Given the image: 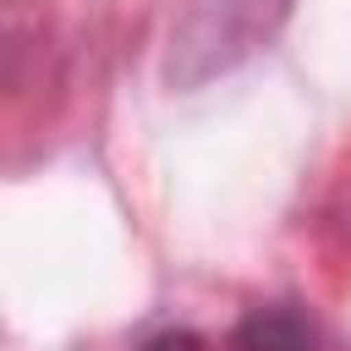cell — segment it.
<instances>
[{
    "label": "cell",
    "instance_id": "6da1fadb",
    "mask_svg": "<svg viewBox=\"0 0 351 351\" xmlns=\"http://www.w3.org/2000/svg\"><path fill=\"white\" fill-rule=\"evenodd\" d=\"M285 0H186L170 33V82H203L236 66L280 22Z\"/></svg>",
    "mask_w": 351,
    "mask_h": 351
},
{
    "label": "cell",
    "instance_id": "7a4b0ae2",
    "mask_svg": "<svg viewBox=\"0 0 351 351\" xmlns=\"http://www.w3.org/2000/svg\"><path fill=\"white\" fill-rule=\"evenodd\" d=\"M230 351H318V324L291 307V302H274V307H252L236 335H230Z\"/></svg>",
    "mask_w": 351,
    "mask_h": 351
},
{
    "label": "cell",
    "instance_id": "3957f363",
    "mask_svg": "<svg viewBox=\"0 0 351 351\" xmlns=\"http://www.w3.org/2000/svg\"><path fill=\"white\" fill-rule=\"evenodd\" d=\"M143 351H208V340H203V335H192V329H159Z\"/></svg>",
    "mask_w": 351,
    "mask_h": 351
}]
</instances>
